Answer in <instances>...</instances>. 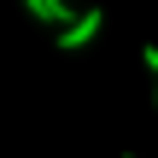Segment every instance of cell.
I'll return each mask as SVG.
<instances>
[{"label":"cell","instance_id":"cell-1","mask_svg":"<svg viewBox=\"0 0 158 158\" xmlns=\"http://www.w3.org/2000/svg\"><path fill=\"white\" fill-rule=\"evenodd\" d=\"M100 23H106V12H100V6H88V12H82V18L70 23V29H59V47H64V53H76V47H88V41L100 35Z\"/></svg>","mask_w":158,"mask_h":158},{"label":"cell","instance_id":"cell-4","mask_svg":"<svg viewBox=\"0 0 158 158\" xmlns=\"http://www.w3.org/2000/svg\"><path fill=\"white\" fill-rule=\"evenodd\" d=\"M152 106H158V94H152Z\"/></svg>","mask_w":158,"mask_h":158},{"label":"cell","instance_id":"cell-5","mask_svg":"<svg viewBox=\"0 0 158 158\" xmlns=\"http://www.w3.org/2000/svg\"><path fill=\"white\" fill-rule=\"evenodd\" d=\"M123 158H135V152H123Z\"/></svg>","mask_w":158,"mask_h":158},{"label":"cell","instance_id":"cell-3","mask_svg":"<svg viewBox=\"0 0 158 158\" xmlns=\"http://www.w3.org/2000/svg\"><path fill=\"white\" fill-rule=\"evenodd\" d=\"M141 59H147V70H158V47H147V53H141Z\"/></svg>","mask_w":158,"mask_h":158},{"label":"cell","instance_id":"cell-2","mask_svg":"<svg viewBox=\"0 0 158 158\" xmlns=\"http://www.w3.org/2000/svg\"><path fill=\"white\" fill-rule=\"evenodd\" d=\"M23 12L29 18H41V23H59V29H70L82 12H70V0H23Z\"/></svg>","mask_w":158,"mask_h":158}]
</instances>
